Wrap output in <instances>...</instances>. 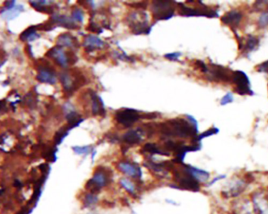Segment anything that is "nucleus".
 Wrapping results in <instances>:
<instances>
[{
	"mask_svg": "<svg viewBox=\"0 0 268 214\" xmlns=\"http://www.w3.org/2000/svg\"><path fill=\"white\" fill-rule=\"evenodd\" d=\"M143 150L145 151L146 153H150V154H157L166 156H170V153L169 152L166 150H162L157 144H154V143H147L144 146Z\"/></svg>",
	"mask_w": 268,
	"mask_h": 214,
	"instance_id": "28",
	"label": "nucleus"
},
{
	"mask_svg": "<svg viewBox=\"0 0 268 214\" xmlns=\"http://www.w3.org/2000/svg\"><path fill=\"white\" fill-rule=\"evenodd\" d=\"M56 44L63 48L64 47L73 48V47H79V44L76 38L69 33L61 34L59 36L57 37Z\"/></svg>",
	"mask_w": 268,
	"mask_h": 214,
	"instance_id": "22",
	"label": "nucleus"
},
{
	"mask_svg": "<svg viewBox=\"0 0 268 214\" xmlns=\"http://www.w3.org/2000/svg\"><path fill=\"white\" fill-rule=\"evenodd\" d=\"M72 76H73V74L69 73L67 72H63L60 74L59 76L65 93L69 95H71L79 87L85 85L86 82V79L82 75H76L74 79H73Z\"/></svg>",
	"mask_w": 268,
	"mask_h": 214,
	"instance_id": "10",
	"label": "nucleus"
},
{
	"mask_svg": "<svg viewBox=\"0 0 268 214\" xmlns=\"http://www.w3.org/2000/svg\"><path fill=\"white\" fill-rule=\"evenodd\" d=\"M50 20L54 23L55 26H59V27L66 28V29H78L76 22L73 18H70V17L66 15H59V14H54L51 16Z\"/></svg>",
	"mask_w": 268,
	"mask_h": 214,
	"instance_id": "17",
	"label": "nucleus"
},
{
	"mask_svg": "<svg viewBox=\"0 0 268 214\" xmlns=\"http://www.w3.org/2000/svg\"><path fill=\"white\" fill-rule=\"evenodd\" d=\"M46 56L50 57V58L54 59L58 66L64 68V69L67 68L69 65L75 64L77 60V59H76L77 57L73 53H66L63 50V47H58V46H56V47L51 49L47 53Z\"/></svg>",
	"mask_w": 268,
	"mask_h": 214,
	"instance_id": "9",
	"label": "nucleus"
},
{
	"mask_svg": "<svg viewBox=\"0 0 268 214\" xmlns=\"http://www.w3.org/2000/svg\"><path fill=\"white\" fill-rule=\"evenodd\" d=\"M260 47V39L258 37L253 35H249L248 36L242 39V44H241V50L243 54H249L257 50Z\"/></svg>",
	"mask_w": 268,
	"mask_h": 214,
	"instance_id": "16",
	"label": "nucleus"
},
{
	"mask_svg": "<svg viewBox=\"0 0 268 214\" xmlns=\"http://www.w3.org/2000/svg\"><path fill=\"white\" fill-rule=\"evenodd\" d=\"M219 133V128L213 126V127L210 128V129L208 130V131H204L202 134H198V135L192 138V139H191V144H201L202 139H204L205 137L216 135V134H218Z\"/></svg>",
	"mask_w": 268,
	"mask_h": 214,
	"instance_id": "27",
	"label": "nucleus"
},
{
	"mask_svg": "<svg viewBox=\"0 0 268 214\" xmlns=\"http://www.w3.org/2000/svg\"><path fill=\"white\" fill-rule=\"evenodd\" d=\"M87 30L90 31L91 32H96L98 34L102 33L103 30L102 29H101V27H98V25L95 23V22H91L90 23L89 26H88Z\"/></svg>",
	"mask_w": 268,
	"mask_h": 214,
	"instance_id": "40",
	"label": "nucleus"
},
{
	"mask_svg": "<svg viewBox=\"0 0 268 214\" xmlns=\"http://www.w3.org/2000/svg\"><path fill=\"white\" fill-rule=\"evenodd\" d=\"M233 100H234V96H233L232 93L228 92L223 96V98L221 99L220 104L221 105H226V104L232 103Z\"/></svg>",
	"mask_w": 268,
	"mask_h": 214,
	"instance_id": "36",
	"label": "nucleus"
},
{
	"mask_svg": "<svg viewBox=\"0 0 268 214\" xmlns=\"http://www.w3.org/2000/svg\"><path fill=\"white\" fill-rule=\"evenodd\" d=\"M72 18L75 20V22H83L84 20V12L80 9L76 8L73 9L72 11Z\"/></svg>",
	"mask_w": 268,
	"mask_h": 214,
	"instance_id": "33",
	"label": "nucleus"
},
{
	"mask_svg": "<svg viewBox=\"0 0 268 214\" xmlns=\"http://www.w3.org/2000/svg\"><path fill=\"white\" fill-rule=\"evenodd\" d=\"M226 178V175H219L217 176V177H216V178H214V179L213 180V181H210V182H209V184H207L208 187H210V186H213V184H216V182H218V181H220V180L225 179Z\"/></svg>",
	"mask_w": 268,
	"mask_h": 214,
	"instance_id": "42",
	"label": "nucleus"
},
{
	"mask_svg": "<svg viewBox=\"0 0 268 214\" xmlns=\"http://www.w3.org/2000/svg\"><path fill=\"white\" fill-rule=\"evenodd\" d=\"M66 117L68 121V126L70 128V130L77 127V126H79V124L81 122H83L84 121V119L79 116L77 112L73 110L68 112Z\"/></svg>",
	"mask_w": 268,
	"mask_h": 214,
	"instance_id": "25",
	"label": "nucleus"
},
{
	"mask_svg": "<svg viewBox=\"0 0 268 214\" xmlns=\"http://www.w3.org/2000/svg\"><path fill=\"white\" fill-rule=\"evenodd\" d=\"M91 110H92V114L94 116H104L106 114V110H105L104 103H103L102 99L97 95L96 93L94 91H91Z\"/></svg>",
	"mask_w": 268,
	"mask_h": 214,
	"instance_id": "20",
	"label": "nucleus"
},
{
	"mask_svg": "<svg viewBox=\"0 0 268 214\" xmlns=\"http://www.w3.org/2000/svg\"><path fill=\"white\" fill-rule=\"evenodd\" d=\"M36 30H37L36 26H30V27L28 28L26 31L20 34V37H19L20 40L22 42H26V41L31 42V41H34L37 38H39L40 35L36 33Z\"/></svg>",
	"mask_w": 268,
	"mask_h": 214,
	"instance_id": "26",
	"label": "nucleus"
},
{
	"mask_svg": "<svg viewBox=\"0 0 268 214\" xmlns=\"http://www.w3.org/2000/svg\"><path fill=\"white\" fill-rule=\"evenodd\" d=\"M70 131H71V130H70V128H69L67 125V126H65V127L61 128V129H60L59 131H57L54 137L55 144H57V145L61 144L63 140L67 137L68 134H69V132Z\"/></svg>",
	"mask_w": 268,
	"mask_h": 214,
	"instance_id": "30",
	"label": "nucleus"
},
{
	"mask_svg": "<svg viewBox=\"0 0 268 214\" xmlns=\"http://www.w3.org/2000/svg\"><path fill=\"white\" fill-rule=\"evenodd\" d=\"M256 70L258 72H263L268 74V60L263 62L261 64L256 66Z\"/></svg>",
	"mask_w": 268,
	"mask_h": 214,
	"instance_id": "41",
	"label": "nucleus"
},
{
	"mask_svg": "<svg viewBox=\"0 0 268 214\" xmlns=\"http://www.w3.org/2000/svg\"><path fill=\"white\" fill-rule=\"evenodd\" d=\"M188 168L190 173L192 174L193 177L200 184L207 182L209 181V178H210V174L207 171L199 169V168L194 167V166H191V165H188Z\"/></svg>",
	"mask_w": 268,
	"mask_h": 214,
	"instance_id": "24",
	"label": "nucleus"
},
{
	"mask_svg": "<svg viewBox=\"0 0 268 214\" xmlns=\"http://www.w3.org/2000/svg\"><path fill=\"white\" fill-rule=\"evenodd\" d=\"M195 7H189L182 3H177V9L179 14L184 17H205L209 18L219 17L217 10L212 7H207L202 1H196Z\"/></svg>",
	"mask_w": 268,
	"mask_h": 214,
	"instance_id": "2",
	"label": "nucleus"
},
{
	"mask_svg": "<svg viewBox=\"0 0 268 214\" xmlns=\"http://www.w3.org/2000/svg\"><path fill=\"white\" fill-rule=\"evenodd\" d=\"M142 134L143 132L142 130L138 129V128L136 130H132L123 136V141L126 144H130V145L139 144L142 141Z\"/></svg>",
	"mask_w": 268,
	"mask_h": 214,
	"instance_id": "23",
	"label": "nucleus"
},
{
	"mask_svg": "<svg viewBox=\"0 0 268 214\" xmlns=\"http://www.w3.org/2000/svg\"><path fill=\"white\" fill-rule=\"evenodd\" d=\"M267 85H268V84H267Z\"/></svg>",
	"mask_w": 268,
	"mask_h": 214,
	"instance_id": "43",
	"label": "nucleus"
},
{
	"mask_svg": "<svg viewBox=\"0 0 268 214\" xmlns=\"http://www.w3.org/2000/svg\"><path fill=\"white\" fill-rule=\"evenodd\" d=\"M115 118L117 122L125 127H131L138 119L142 118V116L135 109H125L116 112Z\"/></svg>",
	"mask_w": 268,
	"mask_h": 214,
	"instance_id": "11",
	"label": "nucleus"
},
{
	"mask_svg": "<svg viewBox=\"0 0 268 214\" xmlns=\"http://www.w3.org/2000/svg\"><path fill=\"white\" fill-rule=\"evenodd\" d=\"M194 66L195 68L198 70L201 71V72L205 75L208 72V66L204 63L202 60H195V63H194Z\"/></svg>",
	"mask_w": 268,
	"mask_h": 214,
	"instance_id": "37",
	"label": "nucleus"
},
{
	"mask_svg": "<svg viewBox=\"0 0 268 214\" xmlns=\"http://www.w3.org/2000/svg\"><path fill=\"white\" fill-rule=\"evenodd\" d=\"M24 11L23 6L19 5L16 6L14 8L10 10H6V11H1L3 17L7 19V20H12V19L16 18L17 16H19L20 12Z\"/></svg>",
	"mask_w": 268,
	"mask_h": 214,
	"instance_id": "29",
	"label": "nucleus"
},
{
	"mask_svg": "<svg viewBox=\"0 0 268 214\" xmlns=\"http://www.w3.org/2000/svg\"><path fill=\"white\" fill-rule=\"evenodd\" d=\"M92 194L93 193H90V194L87 195L86 197L85 198V204L88 207L92 206V205H95L97 203L96 196Z\"/></svg>",
	"mask_w": 268,
	"mask_h": 214,
	"instance_id": "35",
	"label": "nucleus"
},
{
	"mask_svg": "<svg viewBox=\"0 0 268 214\" xmlns=\"http://www.w3.org/2000/svg\"><path fill=\"white\" fill-rule=\"evenodd\" d=\"M72 149L74 151V153H76V154L88 155L91 153L93 148L91 146H83V147H80V146H73Z\"/></svg>",
	"mask_w": 268,
	"mask_h": 214,
	"instance_id": "32",
	"label": "nucleus"
},
{
	"mask_svg": "<svg viewBox=\"0 0 268 214\" xmlns=\"http://www.w3.org/2000/svg\"><path fill=\"white\" fill-rule=\"evenodd\" d=\"M182 56V53L181 52H174L170 53V54H167L164 55V58L167 60H172V61H177L179 60V57Z\"/></svg>",
	"mask_w": 268,
	"mask_h": 214,
	"instance_id": "39",
	"label": "nucleus"
},
{
	"mask_svg": "<svg viewBox=\"0 0 268 214\" xmlns=\"http://www.w3.org/2000/svg\"><path fill=\"white\" fill-rule=\"evenodd\" d=\"M242 17L243 15L241 12L235 10H231V11L226 12V14L221 17V22L225 25H228L231 28L232 30H235V29H236L241 23Z\"/></svg>",
	"mask_w": 268,
	"mask_h": 214,
	"instance_id": "15",
	"label": "nucleus"
},
{
	"mask_svg": "<svg viewBox=\"0 0 268 214\" xmlns=\"http://www.w3.org/2000/svg\"><path fill=\"white\" fill-rule=\"evenodd\" d=\"M104 46L105 42L101 39L93 35H87L86 38L85 39V42L83 44V47H85L86 51H88V52L102 48V47H104Z\"/></svg>",
	"mask_w": 268,
	"mask_h": 214,
	"instance_id": "21",
	"label": "nucleus"
},
{
	"mask_svg": "<svg viewBox=\"0 0 268 214\" xmlns=\"http://www.w3.org/2000/svg\"><path fill=\"white\" fill-rule=\"evenodd\" d=\"M252 202L256 214H268V199L264 193H254Z\"/></svg>",
	"mask_w": 268,
	"mask_h": 214,
	"instance_id": "14",
	"label": "nucleus"
},
{
	"mask_svg": "<svg viewBox=\"0 0 268 214\" xmlns=\"http://www.w3.org/2000/svg\"><path fill=\"white\" fill-rule=\"evenodd\" d=\"M111 174L106 168L99 167L96 169L93 178L87 183V189L92 191L95 194L96 191H99L101 187L107 186L110 182Z\"/></svg>",
	"mask_w": 268,
	"mask_h": 214,
	"instance_id": "8",
	"label": "nucleus"
},
{
	"mask_svg": "<svg viewBox=\"0 0 268 214\" xmlns=\"http://www.w3.org/2000/svg\"><path fill=\"white\" fill-rule=\"evenodd\" d=\"M233 72L229 68L212 63L208 66V72L204 77L210 82L231 83Z\"/></svg>",
	"mask_w": 268,
	"mask_h": 214,
	"instance_id": "5",
	"label": "nucleus"
},
{
	"mask_svg": "<svg viewBox=\"0 0 268 214\" xmlns=\"http://www.w3.org/2000/svg\"><path fill=\"white\" fill-rule=\"evenodd\" d=\"M177 8L176 1H153L151 12L155 20H168L172 18Z\"/></svg>",
	"mask_w": 268,
	"mask_h": 214,
	"instance_id": "4",
	"label": "nucleus"
},
{
	"mask_svg": "<svg viewBox=\"0 0 268 214\" xmlns=\"http://www.w3.org/2000/svg\"><path fill=\"white\" fill-rule=\"evenodd\" d=\"M57 149L54 148L52 150H48L47 152H45L44 153V157H45L46 159L48 160L51 161V162H54L56 160V152H57Z\"/></svg>",
	"mask_w": 268,
	"mask_h": 214,
	"instance_id": "38",
	"label": "nucleus"
},
{
	"mask_svg": "<svg viewBox=\"0 0 268 214\" xmlns=\"http://www.w3.org/2000/svg\"><path fill=\"white\" fill-rule=\"evenodd\" d=\"M247 186H248V183L244 180H237V181H233L226 189L222 191V196L225 199L238 197L245 191Z\"/></svg>",
	"mask_w": 268,
	"mask_h": 214,
	"instance_id": "12",
	"label": "nucleus"
},
{
	"mask_svg": "<svg viewBox=\"0 0 268 214\" xmlns=\"http://www.w3.org/2000/svg\"><path fill=\"white\" fill-rule=\"evenodd\" d=\"M233 212L234 214H256L253 202L249 199H240L235 202Z\"/></svg>",
	"mask_w": 268,
	"mask_h": 214,
	"instance_id": "18",
	"label": "nucleus"
},
{
	"mask_svg": "<svg viewBox=\"0 0 268 214\" xmlns=\"http://www.w3.org/2000/svg\"><path fill=\"white\" fill-rule=\"evenodd\" d=\"M118 169L123 174L133 178H140L141 176H142V171H141L139 166H137L136 164H134V163H131V162H120L118 164Z\"/></svg>",
	"mask_w": 268,
	"mask_h": 214,
	"instance_id": "19",
	"label": "nucleus"
},
{
	"mask_svg": "<svg viewBox=\"0 0 268 214\" xmlns=\"http://www.w3.org/2000/svg\"><path fill=\"white\" fill-rule=\"evenodd\" d=\"M37 75L36 79L43 83L51 84L54 85L56 83V73L54 69L49 66H42L39 65L37 69Z\"/></svg>",
	"mask_w": 268,
	"mask_h": 214,
	"instance_id": "13",
	"label": "nucleus"
},
{
	"mask_svg": "<svg viewBox=\"0 0 268 214\" xmlns=\"http://www.w3.org/2000/svg\"><path fill=\"white\" fill-rule=\"evenodd\" d=\"M185 117L188 119L176 118L159 124V131L166 137L192 139L199 134L198 122L191 115H185Z\"/></svg>",
	"mask_w": 268,
	"mask_h": 214,
	"instance_id": "1",
	"label": "nucleus"
},
{
	"mask_svg": "<svg viewBox=\"0 0 268 214\" xmlns=\"http://www.w3.org/2000/svg\"><path fill=\"white\" fill-rule=\"evenodd\" d=\"M128 25L132 29V33L135 35L147 34L149 35L152 27L148 25V17L144 12H135L132 13L128 18Z\"/></svg>",
	"mask_w": 268,
	"mask_h": 214,
	"instance_id": "6",
	"label": "nucleus"
},
{
	"mask_svg": "<svg viewBox=\"0 0 268 214\" xmlns=\"http://www.w3.org/2000/svg\"><path fill=\"white\" fill-rule=\"evenodd\" d=\"M268 25V10L263 12V14L260 16L258 19V26L261 29L266 28Z\"/></svg>",
	"mask_w": 268,
	"mask_h": 214,
	"instance_id": "34",
	"label": "nucleus"
},
{
	"mask_svg": "<svg viewBox=\"0 0 268 214\" xmlns=\"http://www.w3.org/2000/svg\"><path fill=\"white\" fill-rule=\"evenodd\" d=\"M179 168H174L173 173L175 181L179 187L190 191H197L200 190V183L193 177L188 168V164L181 163Z\"/></svg>",
	"mask_w": 268,
	"mask_h": 214,
	"instance_id": "3",
	"label": "nucleus"
},
{
	"mask_svg": "<svg viewBox=\"0 0 268 214\" xmlns=\"http://www.w3.org/2000/svg\"><path fill=\"white\" fill-rule=\"evenodd\" d=\"M231 83L235 85V92L241 96H253L254 92L251 90V84L248 75L243 71H234Z\"/></svg>",
	"mask_w": 268,
	"mask_h": 214,
	"instance_id": "7",
	"label": "nucleus"
},
{
	"mask_svg": "<svg viewBox=\"0 0 268 214\" xmlns=\"http://www.w3.org/2000/svg\"><path fill=\"white\" fill-rule=\"evenodd\" d=\"M120 184L128 192H130L131 194H135L136 187H135V184L132 181L126 179V178H123V179H121V181H120Z\"/></svg>",
	"mask_w": 268,
	"mask_h": 214,
	"instance_id": "31",
	"label": "nucleus"
}]
</instances>
